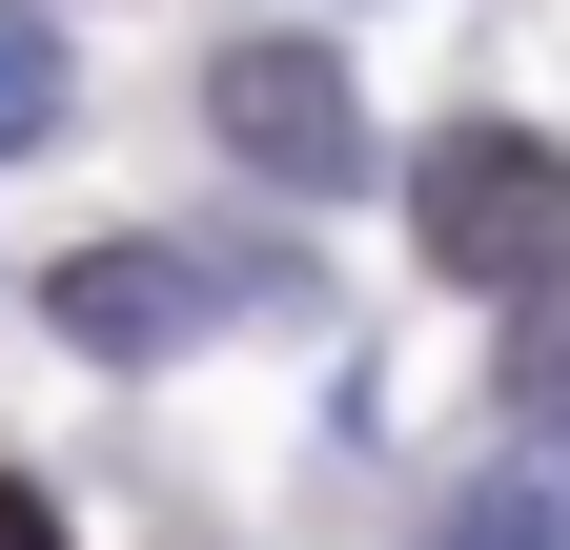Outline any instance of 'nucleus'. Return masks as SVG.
<instances>
[{
  "label": "nucleus",
  "mask_w": 570,
  "mask_h": 550,
  "mask_svg": "<svg viewBox=\"0 0 570 550\" xmlns=\"http://www.w3.org/2000/svg\"><path fill=\"white\" fill-rule=\"evenodd\" d=\"M0 144H61V41L0 0Z\"/></svg>",
  "instance_id": "obj_6"
},
{
  "label": "nucleus",
  "mask_w": 570,
  "mask_h": 550,
  "mask_svg": "<svg viewBox=\"0 0 570 550\" xmlns=\"http://www.w3.org/2000/svg\"><path fill=\"white\" fill-rule=\"evenodd\" d=\"M428 550H570V469H489V490H449Z\"/></svg>",
  "instance_id": "obj_4"
},
{
  "label": "nucleus",
  "mask_w": 570,
  "mask_h": 550,
  "mask_svg": "<svg viewBox=\"0 0 570 550\" xmlns=\"http://www.w3.org/2000/svg\"><path fill=\"white\" fill-rule=\"evenodd\" d=\"M407 245L449 286H489V306H570V144H530V122H428Z\"/></svg>",
  "instance_id": "obj_1"
},
{
  "label": "nucleus",
  "mask_w": 570,
  "mask_h": 550,
  "mask_svg": "<svg viewBox=\"0 0 570 550\" xmlns=\"http://www.w3.org/2000/svg\"><path fill=\"white\" fill-rule=\"evenodd\" d=\"M510 429H530V449H570V306H530V326H510Z\"/></svg>",
  "instance_id": "obj_5"
},
{
  "label": "nucleus",
  "mask_w": 570,
  "mask_h": 550,
  "mask_svg": "<svg viewBox=\"0 0 570 550\" xmlns=\"http://www.w3.org/2000/svg\"><path fill=\"white\" fill-rule=\"evenodd\" d=\"M204 122H225V164H265V184H346L367 164V82H346L326 41H225L204 61Z\"/></svg>",
  "instance_id": "obj_2"
},
{
  "label": "nucleus",
  "mask_w": 570,
  "mask_h": 550,
  "mask_svg": "<svg viewBox=\"0 0 570 550\" xmlns=\"http://www.w3.org/2000/svg\"><path fill=\"white\" fill-rule=\"evenodd\" d=\"M0 550H61V510H41V490H21V469H0Z\"/></svg>",
  "instance_id": "obj_7"
},
{
  "label": "nucleus",
  "mask_w": 570,
  "mask_h": 550,
  "mask_svg": "<svg viewBox=\"0 0 570 550\" xmlns=\"http://www.w3.org/2000/svg\"><path fill=\"white\" fill-rule=\"evenodd\" d=\"M41 306H61V347H102V367H164V347H204V326H225V265H184V245H82Z\"/></svg>",
  "instance_id": "obj_3"
}]
</instances>
